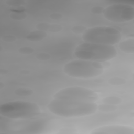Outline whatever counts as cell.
I'll return each mask as SVG.
<instances>
[{"label": "cell", "instance_id": "3", "mask_svg": "<svg viewBox=\"0 0 134 134\" xmlns=\"http://www.w3.org/2000/svg\"><path fill=\"white\" fill-rule=\"evenodd\" d=\"M63 70L65 74L70 77L90 79L102 74L104 68L100 62L77 59L65 64Z\"/></svg>", "mask_w": 134, "mask_h": 134}, {"label": "cell", "instance_id": "10", "mask_svg": "<svg viewBox=\"0 0 134 134\" xmlns=\"http://www.w3.org/2000/svg\"><path fill=\"white\" fill-rule=\"evenodd\" d=\"M47 33L41 30H35L29 33L27 36L26 39L31 41H40L43 39L47 36Z\"/></svg>", "mask_w": 134, "mask_h": 134}, {"label": "cell", "instance_id": "5", "mask_svg": "<svg viewBox=\"0 0 134 134\" xmlns=\"http://www.w3.org/2000/svg\"><path fill=\"white\" fill-rule=\"evenodd\" d=\"M84 42L114 46L121 39V34L117 29L108 26H97L87 29L82 35Z\"/></svg>", "mask_w": 134, "mask_h": 134}, {"label": "cell", "instance_id": "9", "mask_svg": "<svg viewBox=\"0 0 134 134\" xmlns=\"http://www.w3.org/2000/svg\"><path fill=\"white\" fill-rule=\"evenodd\" d=\"M119 49L123 52L133 54L134 53V40L133 39H128L122 42L119 44Z\"/></svg>", "mask_w": 134, "mask_h": 134}, {"label": "cell", "instance_id": "2", "mask_svg": "<svg viewBox=\"0 0 134 134\" xmlns=\"http://www.w3.org/2000/svg\"><path fill=\"white\" fill-rule=\"evenodd\" d=\"M74 55L77 59L100 62L115 58L117 51L114 46L84 42L77 46Z\"/></svg>", "mask_w": 134, "mask_h": 134}, {"label": "cell", "instance_id": "4", "mask_svg": "<svg viewBox=\"0 0 134 134\" xmlns=\"http://www.w3.org/2000/svg\"><path fill=\"white\" fill-rule=\"evenodd\" d=\"M41 113L39 106L35 103L17 100L7 102L0 106V114L12 119H28Z\"/></svg>", "mask_w": 134, "mask_h": 134}, {"label": "cell", "instance_id": "6", "mask_svg": "<svg viewBox=\"0 0 134 134\" xmlns=\"http://www.w3.org/2000/svg\"><path fill=\"white\" fill-rule=\"evenodd\" d=\"M54 99L77 102H95L98 94L94 91L83 87H70L60 90L53 96Z\"/></svg>", "mask_w": 134, "mask_h": 134}, {"label": "cell", "instance_id": "11", "mask_svg": "<svg viewBox=\"0 0 134 134\" xmlns=\"http://www.w3.org/2000/svg\"><path fill=\"white\" fill-rule=\"evenodd\" d=\"M37 28L38 29V30H43L44 31V30H48V31H55V30H59V27H57V26L55 25H50L48 24H44V23H41L40 24L37 25Z\"/></svg>", "mask_w": 134, "mask_h": 134}, {"label": "cell", "instance_id": "7", "mask_svg": "<svg viewBox=\"0 0 134 134\" xmlns=\"http://www.w3.org/2000/svg\"><path fill=\"white\" fill-rule=\"evenodd\" d=\"M104 17L114 23H125L134 18V8L125 3H116L110 5L104 9Z\"/></svg>", "mask_w": 134, "mask_h": 134}, {"label": "cell", "instance_id": "1", "mask_svg": "<svg viewBox=\"0 0 134 134\" xmlns=\"http://www.w3.org/2000/svg\"><path fill=\"white\" fill-rule=\"evenodd\" d=\"M98 106L95 102H77L53 99L47 105L52 114L60 117L71 118L88 116L95 113Z\"/></svg>", "mask_w": 134, "mask_h": 134}, {"label": "cell", "instance_id": "8", "mask_svg": "<svg viewBox=\"0 0 134 134\" xmlns=\"http://www.w3.org/2000/svg\"><path fill=\"white\" fill-rule=\"evenodd\" d=\"M91 133L105 134H134V128L123 125H109L95 128Z\"/></svg>", "mask_w": 134, "mask_h": 134}]
</instances>
